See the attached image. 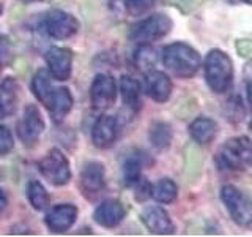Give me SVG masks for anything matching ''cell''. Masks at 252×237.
Returning <instances> with one entry per match:
<instances>
[{"mask_svg": "<svg viewBox=\"0 0 252 237\" xmlns=\"http://www.w3.org/2000/svg\"><path fill=\"white\" fill-rule=\"evenodd\" d=\"M164 67L178 78H192L202 67V59L192 46L186 43H172L162 49Z\"/></svg>", "mask_w": 252, "mask_h": 237, "instance_id": "obj_1", "label": "cell"}, {"mask_svg": "<svg viewBox=\"0 0 252 237\" xmlns=\"http://www.w3.org/2000/svg\"><path fill=\"white\" fill-rule=\"evenodd\" d=\"M215 161L220 171H246L252 163V144L248 136L228 139L218 150Z\"/></svg>", "mask_w": 252, "mask_h": 237, "instance_id": "obj_2", "label": "cell"}, {"mask_svg": "<svg viewBox=\"0 0 252 237\" xmlns=\"http://www.w3.org/2000/svg\"><path fill=\"white\" fill-rule=\"evenodd\" d=\"M205 79L215 93H224L230 89L233 81V63L220 49H211L205 57Z\"/></svg>", "mask_w": 252, "mask_h": 237, "instance_id": "obj_3", "label": "cell"}, {"mask_svg": "<svg viewBox=\"0 0 252 237\" xmlns=\"http://www.w3.org/2000/svg\"><path fill=\"white\" fill-rule=\"evenodd\" d=\"M172 26L173 22L167 14H153L132 26L129 37L137 44H152L167 35Z\"/></svg>", "mask_w": 252, "mask_h": 237, "instance_id": "obj_4", "label": "cell"}, {"mask_svg": "<svg viewBox=\"0 0 252 237\" xmlns=\"http://www.w3.org/2000/svg\"><path fill=\"white\" fill-rule=\"evenodd\" d=\"M220 199L230 213L232 220L240 226H249L252 221V205L249 198L235 185H224L220 188Z\"/></svg>", "mask_w": 252, "mask_h": 237, "instance_id": "obj_5", "label": "cell"}, {"mask_svg": "<svg viewBox=\"0 0 252 237\" xmlns=\"http://www.w3.org/2000/svg\"><path fill=\"white\" fill-rule=\"evenodd\" d=\"M39 172L43 174L46 180H49L55 187L66 185L71 179V169L69 161L65 157V154L59 149H52L47 152V155L43 158L38 164Z\"/></svg>", "mask_w": 252, "mask_h": 237, "instance_id": "obj_6", "label": "cell"}, {"mask_svg": "<svg viewBox=\"0 0 252 237\" xmlns=\"http://www.w3.org/2000/svg\"><path fill=\"white\" fill-rule=\"evenodd\" d=\"M46 34L55 40H66L79 32V21L62 10H51L44 18Z\"/></svg>", "mask_w": 252, "mask_h": 237, "instance_id": "obj_7", "label": "cell"}, {"mask_svg": "<svg viewBox=\"0 0 252 237\" xmlns=\"http://www.w3.org/2000/svg\"><path fill=\"white\" fill-rule=\"evenodd\" d=\"M44 131V120L35 105H29L24 109L21 120L18 122V136L24 146H35L41 133Z\"/></svg>", "mask_w": 252, "mask_h": 237, "instance_id": "obj_8", "label": "cell"}, {"mask_svg": "<svg viewBox=\"0 0 252 237\" xmlns=\"http://www.w3.org/2000/svg\"><path fill=\"white\" fill-rule=\"evenodd\" d=\"M44 60L49 75L57 79V81H68L73 71V60L74 55L69 47H60V46H52L46 51Z\"/></svg>", "mask_w": 252, "mask_h": 237, "instance_id": "obj_9", "label": "cell"}, {"mask_svg": "<svg viewBox=\"0 0 252 237\" xmlns=\"http://www.w3.org/2000/svg\"><path fill=\"white\" fill-rule=\"evenodd\" d=\"M106 187V169L98 161H90L84 166L79 177V188L87 199H94Z\"/></svg>", "mask_w": 252, "mask_h": 237, "instance_id": "obj_10", "label": "cell"}, {"mask_svg": "<svg viewBox=\"0 0 252 237\" xmlns=\"http://www.w3.org/2000/svg\"><path fill=\"white\" fill-rule=\"evenodd\" d=\"M115 98H117V84L112 76L101 73L93 79L90 87V100L94 109L98 111L109 109L115 103Z\"/></svg>", "mask_w": 252, "mask_h": 237, "instance_id": "obj_11", "label": "cell"}, {"mask_svg": "<svg viewBox=\"0 0 252 237\" xmlns=\"http://www.w3.org/2000/svg\"><path fill=\"white\" fill-rule=\"evenodd\" d=\"M142 223L145 225L152 234L158 236H170L175 233V225L169 215V212L159 207V205H152V207H147L142 212Z\"/></svg>", "mask_w": 252, "mask_h": 237, "instance_id": "obj_12", "label": "cell"}, {"mask_svg": "<svg viewBox=\"0 0 252 237\" xmlns=\"http://www.w3.org/2000/svg\"><path fill=\"white\" fill-rule=\"evenodd\" d=\"M77 207L73 204H59L52 207L44 218L47 229L52 233H65L76 223L77 220Z\"/></svg>", "mask_w": 252, "mask_h": 237, "instance_id": "obj_13", "label": "cell"}, {"mask_svg": "<svg viewBox=\"0 0 252 237\" xmlns=\"http://www.w3.org/2000/svg\"><path fill=\"white\" fill-rule=\"evenodd\" d=\"M118 134V122L114 116H101L92 128V141L94 147L109 149L115 144Z\"/></svg>", "mask_w": 252, "mask_h": 237, "instance_id": "obj_14", "label": "cell"}, {"mask_svg": "<svg viewBox=\"0 0 252 237\" xmlns=\"http://www.w3.org/2000/svg\"><path fill=\"white\" fill-rule=\"evenodd\" d=\"M126 215L125 205L118 199H106L102 201L93 213L94 221L102 228H115L122 223Z\"/></svg>", "mask_w": 252, "mask_h": 237, "instance_id": "obj_15", "label": "cell"}, {"mask_svg": "<svg viewBox=\"0 0 252 237\" xmlns=\"http://www.w3.org/2000/svg\"><path fill=\"white\" fill-rule=\"evenodd\" d=\"M145 90L150 98L158 103H164L172 95V81L162 71H148L145 73Z\"/></svg>", "mask_w": 252, "mask_h": 237, "instance_id": "obj_16", "label": "cell"}, {"mask_svg": "<svg viewBox=\"0 0 252 237\" xmlns=\"http://www.w3.org/2000/svg\"><path fill=\"white\" fill-rule=\"evenodd\" d=\"M19 84L14 78H6L0 82V116L8 117L16 113L19 105Z\"/></svg>", "mask_w": 252, "mask_h": 237, "instance_id": "obj_17", "label": "cell"}, {"mask_svg": "<svg viewBox=\"0 0 252 237\" xmlns=\"http://www.w3.org/2000/svg\"><path fill=\"white\" fill-rule=\"evenodd\" d=\"M73 103H74V98L68 87H59V89H55L52 100L49 103V106H47L52 120L62 122L63 118L68 116L69 111L73 109Z\"/></svg>", "mask_w": 252, "mask_h": 237, "instance_id": "obj_18", "label": "cell"}, {"mask_svg": "<svg viewBox=\"0 0 252 237\" xmlns=\"http://www.w3.org/2000/svg\"><path fill=\"white\" fill-rule=\"evenodd\" d=\"M189 133L191 138L197 142V144L207 146L218 134V123L208 117H197L195 120L189 125Z\"/></svg>", "mask_w": 252, "mask_h": 237, "instance_id": "obj_19", "label": "cell"}, {"mask_svg": "<svg viewBox=\"0 0 252 237\" xmlns=\"http://www.w3.org/2000/svg\"><path fill=\"white\" fill-rule=\"evenodd\" d=\"M120 92L123 98V105L128 108L132 114H136L142 106V93L140 84L131 76H123L120 79Z\"/></svg>", "mask_w": 252, "mask_h": 237, "instance_id": "obj_20", "label": "cell"}, {"mask_svg": "<svg viewBox=\"0 0 252 237\" xmlns=\"http://www.w3.org/2000/svg\"><path fill=\"white\" fill-rule=\"evenodd\" d=\"M54 90L55 87L52 85L51 75L46 70H38L33 79H32V92H33L36 100L47 108L52 100Z\"/></svg>", "mask_w": 252, "mask_h": 237, "instance_id": "obj_21", "label": "cell"}, {"mask_svg": "<svg viewBox=\"0 0 252 237\" xmlns=\"http://www.w3.org/2000/svg\"><path fill=\"white\" fill-rule=\"evenodd\" d=\"M148 138L156 150H167L172 144L173 131L167 122H155L150 126Z\"/></svg>", "mask_w": 252, "mask_h": 237, "instance_id": "obj_22", "label": "cell"}, {"mask_svg": "<svg viewBox=\"0 0 252 237\" xmlns=\"http://www.w3.org/2000/svg\"><path fill=\"white\" fill-rule=\"evenodd\" d=\"M177 196H178V187L175 182L169 177L158 180L152 187V198H155L158 202L170 204L177 199Z\"/></svg>", "mask_w": 252, "mask_h": 237, "instance_id": "obj_23", "label": "cell"}, {"mask_svg": "<svg viewBox=\"0 0 252 237\" xmlns=\"http://www.w3.org/2000/svg\"><path fill=\"white\" fill-rule=\"evenodd\" d=\"M27 196L32 204V207L35 210H44L51 202V198L44 185L38 180H30L27 187Z\"/></svg>", "mask_w": 252, "mask_h": 237, "instance_id": "obj_24", "label": "cell"}, {"mask_svg": "<svg viewBox=\"0 0 252 237\" xmlns=\"http://www.w3.org/2000/svg\"><path fill=\"white\" fill-rule=\"evenodd\" d=\"M142 158L140 155H131L123 163V184L126 187H134L142 179Z\"/></svg>", "mask_w": 252, "mask_h": 237, "instance_id": "obj_25", "label": "cell"}, {"mask_svg": "<svg viewBox=\"0 0 252 237\" xmlns=\"http://www.w3.org/2000/svg\"><path fill=\"white\" fill-rule=\"evenodd\" d=\"M156 60L158 54L155 47H152L150 44H139V49L134 54V62H136L139 70H142L144 73H148L156 65Z\"/></svg>", "mask_w": 252, "mask_h": 237, "instance_id": "obj_26", "label": "cell"}, {"mask_svg": "<svg viewBox=\"0 0 252 237\" xmlns=\"http://www.w3.org/2000/svg\"><path fill=\"white\" fill-rule=\"evenodd\" d=\"M225 113H227L228 120L233 123H240L244 118V116H246V109H244L241 97L233 95V97L225 103Z\"/></svg>", "mask_w": 252, "mask_h": 237, "instance_id": "obj_27", "label": "cell"}, {"mask_svg": "<svg viewBox=\"0 0 252 237\" xmlns=\"http://www.w3.org/2000/svg\"><path fill=\"white\" fill-rule=\"evenodd\" d=\"M13 147H14V141L11 131L8 130V126L0 125V155L10 154Z\"/></svg>", "mask_w": 252, "mask_h": 237, "instance_id": "obj_28", "label": "cell"}, {"mask_svg": "<svg viewBox=\"0 0 252 237\" xmlns=\"http://www.w3.org/2000/svg\"><path fill=\"white\" fill-rule=\"evenodd\" d=\"M125 3L132 14H142L155 5V0H125Z\"/></svg>", "mask_w": 252, "mask_h": 237, "instance_id": "obj_29", "label": "cell"}, {"mask_svg": "<svg viewBox=\"0 0 252 237\" xmlns=\"http://www.w3.org/2000/svg\"><path fill=\"white\" fill-rule=\"evenodd\" d=\"M134 187H136V195H134L136 201L144 202V201H147V199H150V198H152V187L153 185L150 184L148 180L140 179Z\"/></svg>", "mask_w": 252, "mask_h": 237, "instance_id": "obj_30", "label": "cell"}, {"mask_svg": "<svg viewBox=\"0 0 252 237\" xmlns=\"http://www.w3.org/2000/svg\"><path fill=\"white\" fill-rule=\"evenodd\" d=\"M236 51H238L241 57H249L252 52V44L249 40H238L236 41Z\"/></svg>", "mask_w": 252, "mask_h": 237, "instance_id": "obj_31", "label": "cell"}, {"mask_svg": "<svg viewBox=\"0 0 252 237\" xmlns=\"http://www.w3.org/2000/svg\"><path fill=\"white\" fill-rule=\"evenodd\" d=\"M6 205H8V196H6V193L3 192V190L0 188V215L5 212Z\"/></svg>", "mask_w": 252, "mask_h": 237, "instance_id": "obj_32", "label": "cell"}, {"mask_svg": "<svg viewBox=\"0 0 252 237\" xmlns=\"http://www.w3.org/2000/svg\"><path fill=\"white\" fill-rule=\"evenodd\" d=\"M3 63H5V60L0 57V73H2V70H3Z\"/></svg>", "mask_w": 252, "mask_h": 237, "instance_id": "obj_33", "label": "cell"}, {"mask_svg": "<svg viewBox=\"0 0 252 237\" xmlns=\"http://www.w3.org/2000/svg\"><path fill=\"white\" fill-rule=\"evenodd\" d=\"M241 2H244L246 5H251V0H241Z\"/></svg>", "mask_w": 252, "mask_h": 237, "instance_id": "obj_34", "label": "cell"}, {"mask_svg": "<svg viewBox=\"0 0 252 237\" xmlns=\"http://www.w3.org/2000/svg\"><path fill=\"white\" fill-rule=\"evenodd\" d=\"M2 11H3V5H2V2H0V14H2Z\"/></svg>", "mask_w": 252, "mask_h": 237, "instance_id": "obj_35", "label": "cell"}, {"mask_svg": "<svg viewBox=\"0 0 252 237\" xmlns=\"http://www.w3.org/2000/svg\"><path fill=\"white\" fill-rule=\"evenodd\" d=\"M26 2H30V0H26Z\"/></svg>", "mask_w": 252, "mask_h": 237, "instance_id": "obj_36", "label": "cell"}]
</instances>
